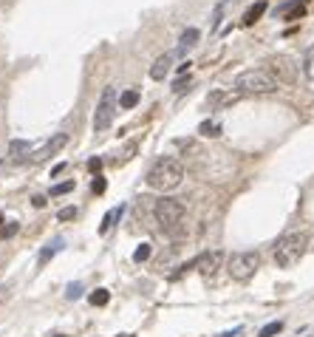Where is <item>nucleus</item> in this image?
I'll return each instance as SVG.
<instances>
[{
    "instance_id": "412c9836",
    "label": "nucleus",
    "mask_w": 314,
    "mask_h": 337,
    "mask_svg": "<svg viewBox=\"0 0 314 337\" xmlns=\"http://www.w3.org/2000/svg\"><path fill=\"white\" fill-rule=\"evenodd\" d=\"M221 20H224V3H218L215 12H213V23H210V29L218 31V29H221Z\"/></svg>"
},
{
    "instance_id": "a878e982",
    "label": "nucleus",
    "mask_w": 314,
    "mask_h": 337,
    "mask_svg": "<svg viewBox=\"0 0 314 337\" xmlns=\"http://www.w3.org/2000/svg\"><path fill=\"white\" fill-rule=\"evenodd\" d=\"M57 218L60 221H71V218H77V207H63L57 213Z\"/></svg>"
},
{
    "instance_id": "b1692460",
    "label": "nucleus",
    "mask_w": 314,
    "mask_h": 337,
    "mask_svg": "<svg viewBox=\"0 0 314 337\" xmlns=\"http://www.w3.org/2000/svg\"><path fill=\"white\" fill-rule=\"evenodd\" d=\"M74 190V181H63V184H54L51 187V196H65Z\"/></svg>"
},
{
    "instance_id": "f03ea898",
    "label": "nucleus",
    "mask_w": 314,
    "mask_h": 337,
    "mask_svg": "<svg viewBox=\"0 0 314 337\" xmlns=\"http://www.w3.org/2000/svg\"><path fill=\"white\" fill-rule=\"evenodd\" d=\"M153 218H156V224L162 227V232L179 238L181 230H184V227H181V224H184V204H181L179 199L162 196V199L156 201V207H153Z\"/></svg>"
},
{
    "instance_id": "aec40b11",
    "label": "nucleus",
    "mask_w": 314,
    "mask_h": 337,
    "mask_svg": "<svg viewBox=\"0 0 314 337\" xmlns=\"http://www.w3.org/2000/svg\"><path fill=\"white\" fill-rule=\"evenodd\" d=\"M150 252H153V250H150V244H139V247H136V252H133V261H136V264H142V261L150 258Z\"/></svg>"
},
{
    "instance_id": "0eeeda50",
    "label": "nucleus",
    "mask_w": 314,
    "mask_h": 337,
    "mask_svg": "<svg viewBox=\"0 0 314 337\" xmlns=\"http://www.w3.org/2000/svg\"><path fill=\"white\" fill-rule=\"evenodd\" d=\"M269 71L278 82H289V85L297 82V65H294L292 57H286V54H278V57L269 60Z\"/></svg>"
},
{
    "instance_id": "473e14b6",
    "label": "nucleus",
    "mask_w": 314,
    "mask_h": 337,
    "mask_svg": "<svg viewBox=\"0 0 314 337\" xmlns=\"http://www.w3.org/2000/svg\"><path fill=\"white\" fill-rule=\"evenodd\" d=\"M119 337H133V334H119Z\"/></svg>"
},
{
    "instance_id": "f3484780",
    "label": "nucleus",
    "mask_w": 314,
    "mask_h": 337,
    "mask_svg": "<svg viewBox=\"0 0 314 337\" xmlns=\"http://www.w3.org/2000/svg\"><path fill=\"white\" fill-rule=\"evenodd\" d=\"M280 331H283V320H272L257 331V337H275V334H280Z\"/></svg>"
},
{
    "instance_id": "cd10ccee",
    "label": "nucleus",
    "mask_w": 314,
    "mask_h": 337,
    "mask_svg": "<svg viewBox=\"0 0 314 337\" xmlns=\"http://www.w3.org/2000/svg\"><path fill=\"white\" fill-rule=\"evenodd\" d=\"M88 170H91V173H99V170H102V159L93 156L91 162H88Z\"/></svg>"
},
{
    "instance_id": "6ab92c4d",
    "label": "nucleus",
    "mask_w": 314,
    "mask_h": 337,
    "mask_svg": "<svg viewBox=\"0 0 314 337\" xmlns=\"http://www.w3.org/2000/svg\"><path fill=\"white\" fill-rule=\"evenodd\" d=\"M198 133H201V136H221V125H215V122H201Z\"/></svg>"
},
{
    "instance_id": "2f4dec72",
    "label": "nucleus",
    "mask_w": 314,
    "mask_h": 337,
    "mask_svg": "<svg viewBox=\"0 0 314 337\" xmlns=\"http://www.w3.org/2000/svg\"><path fill=\"white\" fill-rule=\"evenodd\" d=\"M31 204H34V207H45V196H34V199H31Z\"/></svg>"
},
{
    "instance_id": "7c9ffc66",
    "label": "nucleus",
    "mask_w": 314,
    "mask_h": 337,
    "mask_svg": "<svg viewBox=\"0 0 314 337\" xmlns=\"http://www.w3.org/2000/svg\"><path fill=\"white\" fill-rule=\"evenodd\" d=\"M241 326H235V329H232V331H224V334H218V337H238V334H241Z\"/></svg>"
},
{
    "instance_id": "f8f14e48",
    "label": "nucleus",
    "mask_w": 314,
    "mask_h": 337,
    "mask_svg": "<svg viewBox=\"0 0 314 337\" xmlns=\"http://www.w3.org/2000/svg\"><path fill=\"white\" fill-rule=\"evenodd\" d=\"M63 244H65L63 238H54V241H48V244H45L43 250H40V258H37V264H40V266H45L51 258H54V255H57L60 250H63Z\"/></svg>"
},
{
    "instance_id": "20e7f679",
    "label": "nucleus",
    "mask_w": 314,
    "mask_h": 337,
    "mask_svg": "<svg viewBox=\"0 0 314 337\" xmlns=\"http://www.w3.org/2000/svg\"><path fill=\"white\" fill-rule=\"evenodd\" d=\"M306 244H308V235L306 232H286L283 238H278L275 244V264L278 266H294L303 252H306Z\"/></svg>"
},
{
    "instance_id": "5701e85b",
    "label": "nucleus",
    "mask_w": 314,
    "mask_h": 337,
    "mask_svg": "<svg viewBox=\"0 0 314 337\" xmlns=\"http://www.w3.org/2000/svg\"><path fill=\"white\" fill-rule=\"evenodd\" d=\"M303 15H306V6H303V3H294V6L286 12V20H297V17H303Z\"/></svg>"
},
{
    "instance_id": "c85d7f7f",
    "label": "nucleus",
    "mask_w": 314,
    "mask_h": 337,
    "mask_svg": "<svg viewBox=\"0 0 314 337\" xmlns=\"http://www.w3.org/2000/svg\"><path fill=\"white\" fill-rule=\"evenodd\" d=\"M17 230H20L17 224H9V227H3V238H12V235H15Z\"/></svg>"
},
{
    "instance_id": "bb28decb",
    "label": "nucleus",
    "mask_w": 314,
    "mask_h": 337,
    "mask_svg": "<svg viewBox=\"0 0 314 337\" xmlns=\"http://www.w3.org/2000/svg\"><path fill=\"white\" fill-rule=\"evenodd\" d=\"M105 179H102V176H96V179H93L91 181V190H93V193H96V196H102V193H105Z\"/></svg>"
},
{
    "instance_id": "4468645a",
    "label": "nucleus",
    "mask_w": 314,
    "mask_h": 337,
    "mask_svg": "<svg viewBox=\"0 0 314 337\" xmlns=\"http://www.w3.org/2000/svg\"><path fill=\"white\" fill-rule=\"evenodd\" d=\"M198 37H201L198 29H184V34H181V40H179V54H187V49H193V45L198 43Z\"/></svg>"
},
{
    "instance_id": "7ed1b4c3",
    "label": "nucleus",
    "mask_w": 314,
    "mask_h": 337,
    "mask_svg": "<svg viewBox=\"0 0 314 337\" xmlns=\"http://www.w3.org/2000/svg\"><path fill=\"white\" fill-rule=\"evenodd\" d=\"M280 82L272 77L269 68H249L235 77V91L238 93H275Z\"/></svg>"
},
{
    "instance_id": "39448f33",
    "label": "nucleus",
    "mask_w": 314,
    "mask_h": 337,
    "mask_svg": "<svg viewBox=\"0 0 314 337\" xmlns=\"http://www.w3.org/2000/svg\"><path fill=\"white\" fill-rule=\"evenodd\" d=\"M260 269V255L255 250H243V252H235V255H229L227 261V272L232 280H249L252 275Z\"/></svg>"
},
{
    "instance_id": "f257e3e1",
    "label": "nucleus",
    "mask_w": 314,
    "mask_h": 337,
    "mask_svg": "<svg viewBox=\"0 0 314 337\" xmlns=\"http://www.w3.org/2000/svg\"><path fill=\"white\" fill-rule=\"evenodd\" d=\"M181 179H184V165L176 156H159L147 170V187L162 190V193L176 190L181 184Z\"/></svg>"
},
{
    "instance_id": "ddd939ff",
    "label": "nucleus",
    "mask_w": 314,
    "mask_h": 337,
    "mask_svg": "<svg viewBox=\"0 0 314 337\" xmlns=\"http://www.w3.org/2000/svg\"><path fill=\"white\" fill-rule=\"evenodd\" d=\"M122 213H125V204H119V207H114V210H108L105 218H102V224H99V235H105V232L111 230V227H114L116 221H119Z\"/></svg>"
},
{
    "instance_id": "a211bd4d",
    "label": "nucleus",
    "mask_w": 314,
    "mask_h": 337,
    "mask_svg": "<svg viewBox=\"0 0 314 337\" xmlns=\"http://www.w3.org/2000/svg\"><path fill=\"white\" fill-rule=\"evenodd\" d=\"M88 301H91L93 306H108L111 292H108V289H96V292H91V298H88Z\"/></svg>"
},
{
    "instance_id": "1a4fd4ad",
    "label": "nucleus",
    "mask_w": 314,
    "mask_h": 337,
    "mask_svg": "<svg viewBox=\"0 0 314 337\" xmlns=\"http://www.w3.org/2000/svg\"><path fill=\"white\" fill-rule=\"evenodd\" d=\"M65 145H68V133H54V136H51L48 142L40 148V151L31 153V162H43V159L54 156V153H57L60 148H65Z\"/></svg>"
},
{
    "instance_id": "4be33fe9",
    "label": "nucleus",
    "mask_w": 314,
    "mask_h": 337,
    "mask_svg": "<svg viewBox=\"0 0 314 337\" xmlns=\"http://www.w3.org/2000/svg\"><path fill=\"white\" fill-rule=\"evenodd\" d=\"M224 100H227V97H224V91H221V88H215V91L207 97V105H210V108H218Z\"/></svg>"
},
{
    "instance_id": "72a5a7b5",
    "label": "nucleus",
    "mask_w": 314,
    "mask_h": 337,
    "mask_svg": "<svg viewBox=\"0 0 314 337\" xmlns=\"http://www.w3.org/2000/svg\"><path fill=\"white\" fill-rule=\"evenodd\" d=\"M54 337H65V334H54Z\"/></svg>"
},
{
    "instance_id": "9b49d317",
    "label": "nucleus",
    "mask_w": 314,
    "mask_h": 337,
    "mask_svg": "<svg viewBox=\"0 0 314 337\" xmlns=\"http://www.w3.org/2000/svg\"><path fill=\"white\" fill-rule=\"evenodd\" d=\"M170 65H173V54H162V57L153 63V68H150V77H153V79H165L167 74H170Z\"/></svg>"
},
{
    "instance_id": "c756f323",
    "label": "nucleus",
    "mask_w": 314,
    "mask_h": 337,
    "mask_svg": "<svg viewBox=\"0 0 314 337\" xmlns=\"http://www.w3.org/2000/svg\"><path fill=\"white\" fill-rule=\"evenodd\" d=\"M187 85H190V77H187V79H179V82L173 85V91H176V93H181V91H184Z\"/></svg>"
},
{
    "instance_id": "9d476101",
    "label": "nucleus",
    "mask_w": 314,
    "mask_h": 337,
    "mask_svg": "<svg viewBox=\"0 0 314 337\" xmlns=\"http://www.w3.org/2000/svg\"><path fill=\"white\" fill-rule=\"evenodd\" d=\"M29 153H31V142H26V139H12V142H9V159H12L15 165L26 162Z\"/></svg>"
},
{
    "instance_id": "393cba45",
    "label": "nucleus",
    "mask_w": 314,
    "mask_h": 337,
    "mask_svg": "<svg viewBox=\"0 0 314 337\" xmlns=\"http://www.w3.org/2000/svg\"><path fill=\"white\" fill-rule=\"evenodd\" d=\"M79 295H82V283H79V280H77V283H71V286L65 289V298H68V301H77Z\"/></svg>"
},
{
    "instance_id": "dca6fc26",
    "label": "nucleus",
    "mask_w": 314,
    "mask_h": 337,
    "mask_svg": "<svg viewBox=\"0 0 314 337\" xmlns=\"http://www.w3.org/2000/svg\"><path fill=\"white\" fill-rule=\"evenodd\" d=\"M139 105V91H122V97H119V108H125V111H130V108H136Z\"/></svg>"
},
{
    "instance_id": "f704fd0d",
    "label": "nucleus",
    "mask_w": 314,
    "mask_h": 337,
    "mask_svg": "<svg viewBox=\"0 0 314 337\" xmlns=\"http://www.w3.org/2000/svg\"><path fill=\"white\" fill-rule=\"evenodd\" d=\"M0 224H3V215H0Z\"/></svg>"
},
{
    "instance_id": "2eb2a0df",
    "label": "nucleus",
    "mask_w": 314,
    "mask_h": 337,
    "mask_svg": "<svg viewBox=\"0 0 314 337\" xmlns=\"http://www.w3.org/2000/svg\"><path fill=\"white\" fill-rule=\"evenodd\" d=\"M264 12H266V3H264V0H257L255 6H249V9H246V15H243V23H246V26L257 23L260 17H264Z\"/></svg>"
},
{
    "instance_id": "423d86ee",
    "label": "nucleus",
    "mask_w": 314,
    "mask_h": 337,
    "mask_svg": "<svg viewBox=\"0 0 314 337\" xmlns=\"http://www.w3.org/2000/svg\"><path fill=\"white\" fill-rule=\"evenodd\" d=\"M116 111H119V97H116V88L114 85H108L105 91H102L99 102H96V111H93V130L102 133V130L111 128V125H114Z\"/></svg>"
},
{
    "instance_id": "6e6552de",
    "label": "nucleus",
    "mask_w": 314,
    "mask_h": 337,
    "mask_svg": "<svg viewBox=\"0 0 314 337\" xmlns=\"http://www.w3.org/2000/svg\"><path fill=\"white\" fill-rule=\"evenodd\" d=\"M224 264V252L221 250H210V252H201L198 258H195V269H198L204 278H210V275H215L218 269H221Z\"/></svg>"
}]
</instances>
